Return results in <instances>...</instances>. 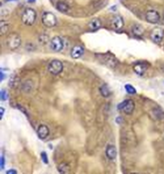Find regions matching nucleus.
Returning <instances> with one entry per match:
<instances>
[{
    "instance_id": "nucleus-22",
    "label": "nucleus",
    "mask_w": 164,
    "mask_h": 174,
    "mask_svg": "<svg viewBox=\"0 0 164 174\" xmlns=\"http://www.w3.org/2000/svg\"><path fill=\"white\" fill-rule=\"evenodd\" d=\"M41 158H42L43 162L45 163V164H48V163H49V159H48V155H47V153H46L45 151H42V152H41Z\"/></svg>"
},
{
    "instance_id": "nucleus-15",
    "label": "nucleus",
    "mask_w": 164,
    "mask_h": 174,
    "mask_svg": "<svg viewBox=\"0 0 164 174\" xmlns=\"http://www.w3.org/2000/svg\"><path fill=\"white\" fill-rule=\"evenodd\" d=\"M101 20L98 18H94L88 24V27L91 31H97V30L101 28Z\"/></svg>"
},
{
    "instance_id": "nucleus-1",
    "label": "nucleus",
    "mask_w": 164,
    "mask_h": 174,
    "mask_svg": "<svg viewBox=\"0 0 164 174\" xmlns=\"http://www.w3.org/2000/svg\"><path fill=\"white\" fill-rule=\"evenodd\" d=\"M97 58L100 60V62L102 63L105 66H108V68H111V69H114L115 67L117 66V60L115 59L114 55H111V54H97Z\"/></svg>"
},
{
    "instance_id": "nucleus-31",
    "label": "nucleus",
    "mask_w": 164,
    "mask_h": 174,
    "mask_svg": "<svg viewBox=\"0 0 164 174\" xmlns=\"http://www.w3.org/2000/svg\"><path fill=\"white\" fill-rule=\"evenodd\" d=\"M27 1H28V2H34L35 0H27Z\"/></svg>"
},
{
    "instance_id": "nucleus-13",
    "label": "nucleus",
    "mask_w": 164,
    "mask_h": 174,
    "mask_svg": "<svg viewBox=\"0 0 164 174\" xmlns=\"http://www.w3.org/2000/svg\"><path fill=\"white\" fill-rule=\"evenodd\" d=\"M84 52H85L84 47L81 46V45H77V46H75L73 49H72L71 57L73 58V59H79V58H81L82 56L84 55Z\"/></svg>"
},
{
    "instance_id": "nucleus-27",
    "label": "nucleus",
    "mask_w": 164,
    "mask_h": 174,
    "mask_svg": "<svg viewBox=\"0 0 164 174\" xmlns=\"http://www.w3.org/2000/svg\"><path fill=\"white\" fill-rule=\"evenodd\" d=\"M4 108H0V114H1V118H3V114H4Z\"/></svg>"
},
{
    "instance_id": "nucleus-11",
    "label": "nucleus",
    "mask_w": 164,
    "mask_h": 174,
    "mask_svg": "<svg viewBox=\"0 0 164 174\" xmlns=\"http://www.w3.org/2000/svg\"><path fill=\"white\" fill-rule=\"evenodd\" d=\"M105 155L109 160H114L117 156V147L114 144H109L107 146V149H105Z\"/></svg>"
},
{
    "instance_id": "nucleus-26",
    "label": "nucleus",
    "mask_w": 164,
    "mask_h": 174,
    "mask_svg": "<svg viewBox=\"0 0 164 174\" xmlns=\"http://www.w3.org/2000/svg\"><path fill=\"white\" fill-rule=\"evenodd\" d=\"M7 174H12V173H17V170H15V169H10V170H8L7 172H6Z\"/></svg>"
},
{
    "instance_id": "nucleus-9",
    "label": "nucleus",
    "mask_w": 164,
    "mask_h": 174,
    "mask_svg": "<svg viewBox=\"0 0 164 174\" xmlns=\"http://www.w3.org/2000/svg\"><path fill=\"white\" fill-rule=\"evenodd\" d=\"M145 18H146V21H148L149 23L156 24V23L159 22L160 15H159L158 12L155 11V10H149V11L146 12Z\"/></svg>"
},
{
    "instance_id": "nucleus-32",
    "label": "nucleus",
    "mask_w": 164,
    "mask_h": 174,
    "mask_svg": "<svg viewBox=\"0 0 164 174\" xmlns=\"http://www.w3.org/2000/svg\"><path fill=\"white\" fill-rule=\"evenodd\" d=\"M163 73H164V69H163Z\"/></svg>"
},
{
    "instance_id": "nucleus-28",
    "label": "nucleus",
    "mask_w": 164,
    "mask_h": 174,
    "mask_svg": "<svg viewBox=\"0 0 164 174\" xmlns=\"http://www.w3.org/2000/svg\"><path fill=\"white\" fill-rule=\"evenodd\" d=\"M121 117H117V119H115V121H117V124H121Z\"/></svg>"
},
{
    "instance_id": "nucleus-17",
    "label": "nucleus",
    "mask_w": 164,
    "mask_h": 174,
    "mask_svg": "<svg viewBox=\"0 0 164 174\" xmlns=\"http://www.w3.org/2000/svg\"><path fill=\"white\" fill-rule=\"evenodd\" d=\"M56 8H57L58 11H60V12H62V13H67V12H69V10H70V7L66 4V3H65V2H61V1L57 3Z\"/></svg>"
},
{
    "instance_id": "nucleus-24",
    "label": "nucleus",
    "mask_w": 164,
    "mask_h": 174,
    "mask_svg": "<svg viewBox=\"0 0 164 174\" xmlns=\"http://www.w3.org/2000/svg\"><path fill=\"white\" fill-rule=\"evenodd\" d=\"M0 166H1V169H4L5 167V158L4 156L1 155V158H0Z\"/></svg>"
},
{
    "instance_id": "nucleus-12",
    "label": "nucleus",
    "mask_w": 164,
    "mask_h": 174,
    "mask_svg": "<svg viewBox=\"0 0 164 174\" xmlns=\"http://www.w3.org/2000/svg\"><path fill=\"white\" fill-rule=\"evenodd\" d=\"M149 65L146 63H135L132 66L133 70L137 75H143L146 72V70L148 69Z\"/></svg>"
},
{
    "instance_id": "nucleus-3",
    "label": "nucleus",
    "mask_w": 164,
    "mask_h": 174,
    "mask_svg": "<svg viewBox=\"0 0 164 174\" xmlns=\"http://www.w3.org/2000/svg\"><path fill=\"white\" fill-rule=\"evenodd\" d=\"M42 23L45 27L48 28H53L57 25V18L53 13L45 12L42 15Z\"/></svg>"
},
{
    "instance_id": "nucleus-23",
    "label": "nucleus",
    "mask_w": 164,
    "mask_h": 174,
    "mask_svg": "<svg viewBox=\"0 0 164 174\" xmlns=\"http://www.w3.org/2000/svg\"><path fill=\"white\" fill-rule=\"evenodd\" d=\"M8 95H7V92L5 90H1V101H7Z\"/></svg>"
},
{
    "instance_id": "nucleus-20",
    "label": "nucleus",
    "mask_w": 164,
    "mask_h": 174,
    "mask_svg": "<svg viewBox=\"0 0 164 174\" xmlns=\"http://www.w3.org/2000/svg\"><path fill=\"white\" fill-rule=\"evenodd\" d=\"M124 89H125L126 93L129 94V95H135V94H136V90H135V88L133 87V86H131V85L126 84L125 86H124Z\"/></svg>"
},
{
    "instance_id": "nucleus-33",
    "label": "nucleus",
    "mask_w": 164,
    "mask_h": 174,
    "mask_svg": "<svg viewBox=\"0 0 164 174\" xmlns=\"http://www.w3.org/2000/svg\"><path fill=\"white\" fill-rule=\"evenodd\" d=\"M163 138H164V136H163Z\"/></svg>"
},
{
    "instance_id": "nucleus-18",
    "label": "nucleus",
    "mask_w": 164,
    "mask_h": 174,
    "mask_svg": "<svg viewBox=\"0 0 164 174\" xmlns=\"http://www.w3.org/2000/svg\"><path fill=\"white\" fill-rule=\"evenodd\" d=\"M100 93L104 98H108L111 95V91H109V88L107 84L101 85L100 88Z\"/></svg>"
},
{
    "instance_id": "nucleus-21",
    "label": "nucleus",
    "mask_w": 164,
    "mask_h": 174,
    "mask_svg": "<svg viewBox=\"0 0 164 174\" xmlns=\"http://www.w3.org/2000/svg\"><path fill=\"white\" fill-rule=\"evenodd\" d=\"M0 27H1V35H4V34L8 31V24L4 21H1Z\"/></svg>"
},
{
    "instance_id": "nucleus-10",
    "label": "nucleus",
    "mask_w": 164,
    "mask_h": 174,
    "mask_svg": "<svg viewBox=\"0 0 164 174\" xmlns=\"http://www.w3.org/2000/svg\"><path fill=\"white\" fill-rule=\"evenodd\" d=\"M50 134V129L45 124H41L37 128V135L40 139H46Z\"/></svg>"
},
{
    "instance_id": "nucleus-6",
    "label": "nucleus",
    "mask_w": 164,
    "mask_h": 174,
    "mask_svg": "<svg viewBox=\"0 0 164 174\" xmlns=\"http://www.w3.org/2000/svg\"><path fill=\"white\" fill-rule=\"evenodd\" d=\"M7 45L11 50H15L17 48H19L20 45H21V38H20V36L15 33L10 34L7 39Z\"/></svg>"
},
{
    "instance_id": "nucleus-29",
    "label": "nucleus",
    "mask_w": 164,
    "mask_h": 174,
    "mask_svg": "<svg viewBox=\"0 0 164 174\" xmlns=\"http://www.w3.org/2000/svg\"><path fill=\"white\" fill-rule=\"evenodd\" d=\"M0 75H1V77H0V81H3L4 80V74H3V72H0Z\"/></svg>"
},
{
    "instance_id": "nucleus-8",
    "label": "nucleus",
    "mask_w": 164,
    "mask_h": 174,
    "mask_svg": "<svg viewBox=\"0 0 164 174\" xmlns=\"http://www.w3.org/2000/svg\"><path fill=\"white\" fill-rule=\"evenodd\" d=\"M150 38H151L153 42H155L157 44L161 43L164 38V30L162 28H160V27L154 28L151 31V33H150Z\"/></svg>"
},
{
    "instance_id": "nucleus-25",
    "label": "nucleus",
    "mask_w": 164,
    "mask_h": 174,
    "mask_svg": "<svg viewBox=\"0 0 164 174\" xmlns=\"http://www.w3.org/2000/svg\"><path fill=\"white\" fill-rule=\"evenodd\" d=\"M17 108H18L20 111H22V112H23V114H25L26 115H28V114H27V111H26L25 108H24L23 107H22V105H17Z\"/></svg>"
},
{
    "instance_id": "nucleus-14",
    "label": "nucleus",
    "mask_w": 164,
    "mask_h": 174,
    "mask_svg": "<svg viewBox=\"0 0 164 174\" xmlns=\"http://www.w3.org/2000/svg\"><path fill=\"white\" fill-rule=\"evenodd\" d=\"M124 18H122L121 16H114V18L111 19V26L112 28L114 30H119L122 28V26H124Z\"/></svg>"
},
{
    "instance_id": "nucleus-4",
    "label": "nucleus",
    "mask_w": 164,
    "mask_h": 174,
    "mask_svg": "<svg viewBox=\"0 0 164 174\" xmlns=\"http://www.w3.org/2000/svg\"><path fill=\"white\" fill-rule=\"evenodd\" d=\"M48 71L50 72V74L57 76L62 73L63 71V63L60 60H53L51 61L49 66H48Z\"/></svg>"
},
{
    "instance_id": "nucleus-5",
    "label": "nucleus",
    "mask_w": 164,
    "mask_h": 174,
    "mask_svg": "<svg viewBox=\"0 0 164 174\" xmlns=\"http://www.w3.org/2000/svg\"><path fill=\"white\" fill-rule=\"evenodd\" d=\"M50 48L54 52H60L64 48V40L59 36L53 37L50 41Z\"/></svg>"
},
{
    "instance_id": "nucleus-19",
    "label": "nucleus",
    "mask_w": 164,
    "mask_h": 174,
    "mask_svg": "<svg viewBox=\"0 0 164 174\" xmlns=\"http://www.w3.org/2000/svg\"><path fill=\"white\" fill-rule=\"evenodd\" d=\"M58 170H59V172H61V173H68L70 171V166L68 163L63 162L59 165V167H58Z\"/></svg>"
},
{
    "instance_id": "nucleus-30",
    "label": "nucleus",
    "mask_w": 164,
    "mask_h": 174,
    "mask_svg": "<svg viewBox=\"0 0 164 174\" xmlns=\"http://www.w3.org/2000/svg\"><path fill=\"white\" fill-rule=\"evenodd\" d=\"M115 8H117V6H112L111 10H112V11H114V10H115Z\"/></svg>"
},
{
    "instance_id": "nucleus-16",
    "label": "nucleus",
    "mask_w": 164,
    "mask_h": 174,
    "mask_svg": "<svg viewBox=\"0 0 164 174\" xmlns=\"http://www.w3.org/2000/svg\"><path fill=\"white\" fill-rule=\"evenodd\" d=\"M131 32L134 36H137V37L142 36L143 34H144V28H143L142 26L138 25V24H134L131 28Z\"/></svg>"
},
{
    "instance_id": "nucleus-7",
    "label": "nucleus",
    "mask_w": 164,
    "mask_h": 174,
    "mask_svg": "<svg viewBox=\"0 0 164 174\" xmlns=\"http://www.w3.org/2000/svg\"><path fill=\"white\" fill-rule=\"evenodd\" d=\"M117 108L124 111L126 114H130L134 110V103L131 100H125L117 105Z\"/></svg>"
},
{
    "instance_id": "nucleus-2",
    "label": "nucleus",
    "mask_w": 164,
    "mask_h": 174,
    "mask_svg": "<svg viewBox=\"0 0 164 174\" xmlns=\"http://www.w3.org/2000/svg\"><path fill=\"white\" fill-rule=\"evenodd\" d=\"M37 13L33 8H26L22 13V22L27 26H32L36 20Z\"/></svg>"
}]
</instances>
